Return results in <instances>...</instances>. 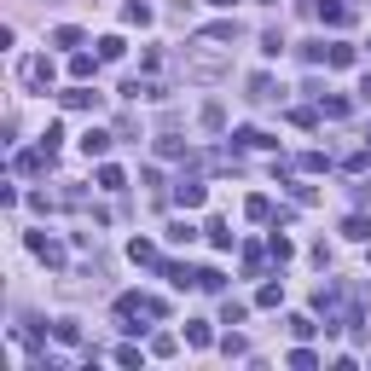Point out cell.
Here are the masks:
<instances>
[{"mask_svg": "<svg viewBox=\"0 0 371 371\" xmlns=\"http://www.w3.org/2000/svg\"><path fill=\"white\" fill-rule=\"evenodd\" d=\"M122 53H128V41H122V35H105V41H99V59H105V64H116Z\"/></svg>", "mask_w": 371, "mask_h": 371, "instance_id": "25", "label": "cell"}, {"mask_svg": "<svg viewBox=\"0 0 371 371\" xmlns=\"http://www.w3.org/2000/svg\"><path fill=\"white\" fill-rule=\"evenodd\" d=\"M325 64H331V70H348V64H354V46H348V41H331V46H325Z\"/></svg>", "mask_w": 371, "mask_h": 371, "instance_id": "17", "label": "cell"}, {"mask_svg": "<svg viewBox=\"0 0 371 371\" xmlns=\"http://www.w3.org/2000/svg\"><path fill=\"white\" fill-rule=\"evenodd\" d=\"M267 255H273V261H290V255H296V244H290V238H285V232H278V226H273V238H267Z\"/></svg>", "mask_w": 371, "mask_h": 371, "instance_id": "18", "label": "cell"}, {"mask_svg": "<svg viewBox=\"0 0 371 371\" xmlns=\"http://www.w3.org/2000/svg\"><path fill=\"white\" fill-rule=\"evenodd\" d=\"M203 35H209V41H220V46H232V41H238V24H232V18H226V24H209Z\"/></svg>", "mask_w": 371, "mask_h": 371, "instance_id": "29", "label": "cell"}, {"mask_svg": "<svg viewBox=\"0 0 371 371\" xmlns=\"http://www.w3.org/2000/svg\"><path fill=\"white\" fill-rule=\"evenodd\" d=\"M261 53L278 59V53H285V35H278V29H261Z\"/></svg>", "mask_w": 371, "mask_h": 371, "instance_id": "34", "label": "cell"}, {"mask_svg": "<svg viewBox=\"0 0 371 371\" xmlns=\"http://www.w3.org/2000/svg\"><path fill=\"white\" fill-rule=\"evenodd\" d=\"M163 313H168V302H163V296H146V290L116 296V319H122V331H139L133 319H163Z\"/></svg>", "mask_w": 371, "mask_h": 371, "instance_id": "2", "label": "cell"}, {"mask_svg": "<svg viewBox=\"0 0 371 371\" xmlns=\"http://www.w3.org/2000/svg\"><path fill=\"white\" fill-rule=\"evenodd\" d=\"M116 365H146V354H139V342H122V348H116Z\"/></svg>", "mask_w": 371, "mask_h": 371, "instance_id": "38", "label": "cell"}, {"mask_svg": "<svg viewBox=\"0 0 371 371\" xmlns=\"http://www.w3.org/2000/svg\"><path fill=\"white\" fill-rule=\"evenodd\" d=\"M180 70L192 76V81H220V76H226V46L209 41V35H198V46H186Z\"/></svg>", "mask_w": 371, "mask_h": 371, "instance_id": "1", "label": "cell"}, {"mask_svg": "<svg viewBox=\"0 0 371 371\" xmlns=\"http://www.w3.org/2000/svg\"><path fill=\"white\" fill-rule=\"evenodd\" d=\"M53 337H59V342H81V325H76V319H59Z\"/></svg>", "mask_w": 371, "mask_h": 371, "instance_id": "35", "label": "cell"}, {"mask_svg": "<svg viewBox=\"0 0 371 371\" xmlns=\"http://www.w3.org/2000/svg\"><path fill=\"white\" fill-rule=\"evenodd\" d=\"M313 105H319V116H331V122H342V116H348V99H342V93H319Z\"/></svg>", "mask_w": 371, "mask_h": 371, "instance_id": "13", "label": "cell"}, {"mask_svg": "<svg viewBox=\"0 0 371 371\" xmlns=\"http://www.w3.org/2000/svg\"><path fill=\"white\" fill-rule=\"evenodd\" d=\"M53 76H59V70H53V59H46V53H35V59L18 64V81H24L29 93H46V87H53Z\"/></svg>", "mask_w": 371, "mask_h": 371, "instance_id": "3", "label": "cell"}, {"mask_svg": "<svg viewBox=\"0 0 371 371\" xmlns=\"http://www.w3.org/2000/svg\"><path fill=\"white\" fill-rule=\"evenodd\" d=\"M186 342H192V348H209V342H215V331H209L203 319H192V325H186Z\"/></svg>", "mask_w": 371, "mask_h": 371, "instance_id": "24", "label": "cell"}, {"mask_svg": "<svg viewBox=\"0 0 371 371\" xmlns=\"http://www.w3.org/2000/svg\"><path fill=\"white\" fill-rule=\"evenodd\" d=\"M209 6H226V12H232V0H209Z\"/></svg>", "mask_w": 371, "mask_h": 371, "instance_id": "44", "label": "cell"}, {"mask_svg": "<svg viewBox=\"0 0 371 371\" xmlns=\"http://www.w3.org/2000/svg\"><path fill=\"white\" fill-rule=\"evenodd\" d=\"M360 99H365V105H371V70H365V76H360Z\"/></svg>", "mask_w": 371, "mask_h": 371, "instance_id": "43", "label": "cell"}, {"mask_svg": "<svg viewBox=\"0 0 371 371\" xmlns=\"http://www.w3.org/2000/svg\"><path fill=\"white\" fill-rule=\"evenodd\" d=\"M105 59H93V53H70V76L76 81H93V70H99Z\"/></svg>", "mask_w": 371, "mask_h": 371, "instance_id": "15", "label": "cell"}, {"mask_svg": "<svg viewBox=\"0 0 371 371\" xmlns=\"http://www.w3.org/2000/svg\"><path fill=\"white\" fill-rule=\"evenodd\" d=\"M59 105H64V111H99V93H93L87 81H76L70 93H59Z\"/></svg>", "mask_w": 371, "mask_h": 371, "instance_id": "5", "label": "cell"}, {"mask_svg": "<svg viewBox=\"0 0 371 371\" xmlns=\"http://www.w3.org/2000/svg\"><path fill=\"white\" fill-rule=\"evenodd\" d=\"M203 232H209V244H215V250H232V244H238V238H232V226H226V220H209Z\"/></svg>", "mask_w": 371, "mask_h": 371, "instance_id": "20", "label": "cell"}, {"mask_svg": "<svg viewBox=\"0 0 371 371\" xmlns=\"http://www.w3.org/2000/svg\"><path fill=\"white\" fill-rule=\"evenodd\" d=\"M198 122H203V128H226V111H220V105H203V116H198Z\"/></svg>", "mask_w": 371, "mask_h": 371, "instance_id": "41", "label": "cell"}, {"mask_svg": "<svg viewBox=\"0 0 371 371\" xmlns=\"http://www.w3.org/2000/svg\"><path fill=\"white\" fill-rule=\"evenodd\" d=\"M278 302H285V285H273V278H267V285L255 290V308H278Z\"/></svg>", "mask_w": 371, "mask_h": 371, "instance_id": "28", "label": "cell"}, {"mask_svg": "<svg viewBox=\"0 0 371 371\" xmlns=\"http://www.w3.org/2000/svg\"><path fill=\"white\" fill-rule=\"evenodd\" d=\"M342 238L365 244V238H371V220H365V215H348V220H342Z\"/></svg>", "mask_w": 371, "mask_h": 371, "instance_id": "19", "label": "cell"}, {"mask_svg": "<svg viewBox=\"0 0 371 371\" xmlns=\"http://www.w3.org/2000/svg\"><path fill=\"white\" fill-rule=\"evenodd\" d=\"M163 278L174 290H186V285H198V267H186V261H163Z\"/></svg>", "mask_w": 371, "mask_h": 371, "instance_id": "11", "label": "cell"}, {"mask_svg": "<svg viewBox=\"0 0 371 371\" xmlns=\"http://www.w3.org/2000/svg\"><path fill=\"white\" fill-rule=\"evenodd\" d=\"M244 215H250V220H273V198H261V192H255V198L244 203Z\"/></svg>", "mask_w": 371, "mask_h": 371, "instance_id": "31", "label": "cell"}, {"mask_svg": "<svg viewBox=\"0 0 371 371\" xmlns=\"http://www.w3.org/2000/svg\"><path fill=\"white\" fill-rule=\"evenodd\" d=\"M18 174H53V146H41V151H18Z\"/></svg>", "mask_w": 371, "mask_h": 371, "instance_id": "8", "label": "cell"}, {"mask_svg": "<svg viewBox=\"0 0 371 371\" xmlns=\"http://www.w3.org/2000/svg\"><path fill=\"white\" fill-rule=\"evenodd\" d=\"M151 18H157V12L146 6V0H128V6H122V24H133V29H146Z\"/></svg>", "mask_w": 371, "mask_h": 371, "instance_id": "16", "label": "cell"}, {"mask_svg": "<svg viewBox=\"0 0 371 371\" xmlns=\"http://www.w3.org/2000/svg\"><path fill=\"white\" fill-rule=\"evenodd\" d=\"M232 146H238V151H278V139L261 133V128H238V133H232Z\"/></svg>", "mask_w": 371, "mask_h": 371, "instance_id": "6", "label": "cell"}, {"mask_svg": "<svg viewBox=\"0 0 371 371\" xmlns=\"http://www.w3.org/2000/svg\"><path fill=\"white\" fill-rule=\"evenodd\" d=\"M198 290H226V278H220V267H198Z\"/></svg>", "mask_w": 371, "mask_h": 371, "instance_id": "33", "label": "cell"}, {"mask_svg": "<svg viewBox=\"0 0 371 371\" xmlns=\"http://www.w3.org/2000/svg\"><path fill=\"white\" fill-rule=\"evenodd\" d=\"M203 198H209V186H203V180H192V174H180V180H174V203H180V209H198Z\"/></svg>", "mask_w": 371, "mask_h": 371, "instance_id": "4", "label": "cell"}, {"mask_svg": "<svg viewBox=\"0 0 371 371\" xmlns=\"http://www.w3.org/2000/svg\"><path fill=\"white\" fill-rule=\"evenodd\" d=\"M29 250H35L46 267H64V244H59V238H46V232H29Z\"/></svg>", "mask_w": 371, "mask_h": 371, "instance_id": "7", "label": "cell"}, {"mask_svg": "<svg viewBox=\"0 0 371 371\" xmlns=\"http://www.w3.org/2000/svg\"><path fill=\"white\" fill-rule=\"evenodd\" d=\"M319 18L331 24V29H342V24H354V0H319Z\"/></svg>", "mask_w": 371, "mask_h": 371, "instance_id": "9", "label": "cell"}, {"mask_svg": "<svg viewBox=\"0 0 371 371\" xmlns=\"http://www.w3.org/2000/svg\"><path fill=\"white\" fill-rule=\"evenodd\" d=\"M122 186H128V174H122L116 163H105V168H99V192H122Z\"/></svg>", "mask_w": 371, "mask_h": 371, "instance_id": "21", "label": "cell"}, {"mask_svg": "<svg viewBox=\"0 0 371 371\" xmlns=\"http://www.w3.org/2000/svg\"><path fill=\"white\" fill-rule=\"evenodd\" d=\"M53 46H64V53H76V46H81V29H76V24H59V29H53Z\"/></svg>", "mask_w": 371, "mask_h": 371, "instance_id": "22", "label": "cell"}, {"mask_svg": "<svg viewBox=\"0 0 371 371\" xmlns=\"http://www.w3.org/2000/svg\"><path fill=\"white\" fill-rule=\"evenodd\" d=\"M285 186H290V198H296V203H319V192H313L308 180H285Z\"/></svg>", "mask_w": 371, "mask_h": 371, "instance_id": "36", "label": "cell"}, {"mask_svg": "<svg viewBox=\"0 0 371 371\" xmlns=\"http://www.w3.org/2000/svg\"><path fill=\"white\" fill-rule=\"evenodd\" d=\"M290 365H296V371H313L319 354H313V348H290Z\"/></svg>", "mask_w": 371, "mask_h": 371, "instance_id": "40", "label": "cell"}, {"mask_svg": "<svg viewBox=\"0 0 371 371\" xmlns=\"http://www.w3.org/2000/svg\"><path fill=\"white\" fill-rule=\"evenodd\" d=\"M220 354H226V360H244V354H250V342H244L238 331H226V337H220Z\"/></svg>", "mask_w": 371, "mask_h": 371, "instance_id": "27", "label": "cell"}, {"mask_svg": "<svg viewBox=\"0 0 371 371\" xmlns=\"http://www.w3.org/2000/svg\"><path fill=\"white\" fill-rule=\"evenodd\" d=\"M192 238H198L192 220H168V244H192Z\"/></svg>", "mask_w": 371, "mask_h": 371, "instance_id": "30", "label": "cell"}, {"mask_svg": "<svg viewBox=\"0 0 371 371\" xmlns=\"http://www.w3.org/2000/svg\"><path fill=\"white\" fill-rule=\"evenodd\" d=\"M244 313H250L244 302H232V296H226V308H220V325H244Z\"/></svg>", "mask_w": 371, "mask_h": 371, "instance_id": "37", "label": "cell"}, {"mask_svg": "<svg viewBox=\"0 0 371 371\" xmlns=\"http://www.w3.org/2000/svg\"><path fill=\"white\" fill-rule=\"evenodd\" d=\"M128 255H133L139 267H163V255H157V244H151V238H133V244H128Z\"/></svg>", "mask_w": 371, "mask_h": 371, "instance_id": "14", "label": "cell"}, {"mask_svg": "<svg viewBox=\"0 0 371 371\" xmlns=\"http://www.w3.org/2000/svg\"><path fill=\"white\" fill-rule=\"evenodd\" d=\"M342 168H348V174H365V168H371V151H348Z\"/></svg>", "mask_w": 371, "mask_h": 371, "instance_id": "39", "label": "cell"}, {"mask_svg": "<svg viewBox=\"0 0 371 371\" xmlns=\"http://www.w3.org/2000/svg\"><path fill=\"white\" fill-rule=\"evenodd\" d=\"M111 139H116V133H105V128H87V133H81V151H87V157H105V151H111Z\"/></svg>", "mask_w": 371, "mask_h": 371, "instance_id": "12", "label": "cell"}, {"mask_svg": "<svg viewBox=\"0 0 371 371\" xmlns=\"http://www.w3.org/2000/svg\"><path fill=\"white\" fill-rule=\"evenodd\" d=\"M278 93L285 87H278L273 76H250V105H278Z\"/></svg>", "mask_w": 371, "mask_h": 371, "instance_id": "10", "label": "cell"}, {"mask_svg": "<svg viewBox=\"0 0 371 371\" xmlns=\"http://www.w3.org/2000/svg\"><path fill=\"white\" fill-rule=\"evenodd\" d=\"M296 168H302V174H325V168H331V157H325V151H302Z\"/></svg>", "mask_w": 371, "mask_h": 371, "instance_id": "23", "label": "cell"}, {"mask_svg": "<svg viewBox=\"0 0 371 371\" xmlns=\"http://www.w3.org/2000/svg\"><path fill=\"white\" fill-rule=\"evenodd\" d=\"M285 325H290V337H296V342H308V337H313V331H319V325H313V319H308V313H290V319H285Z\"/></svg>", "mask_w": 371, "mask_h": 371, "instance_id": "26", "label": "cell"}, {"mask_svg": "<svg viewBox=\"0 0 371 371\" xmlns=\"http://www.w3.org/2000/svg\"><path fill=\"white\" fill-rule=\"evenodd\" d=\"M244 273H250V278H261V250H255V244H244Z\"/></svg>", "mask_w": 371, "mask_h": 371, "instance_id": "42", "label": "cell"}, {"mask_svg": "<svg viewBox=\"0 0 371 371\" xmlns=\"http://www.w3.org/2000/svg\"><path fill=\"white\" fill-rule=\"evenodd\" d=\"M157 157H168V163H174V157H186V163H192V151H186V146H180V139H168V133L157 139Z\"/></svg>", "mask_w": 371, "mask_h": 371, "instance_id": "32", "label": "cell"}]
</instances>
